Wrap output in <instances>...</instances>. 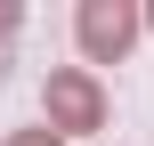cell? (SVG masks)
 <instances>
[{
    "label": "cell",
    "instance_id": "1",
    "mask_svg": "<svg viewBox=\"0 0 154 146\" xmlns=\"http://www.w3.org/2000/svg\"><path fill=\"white\" fill-rule=\"evenodd\" d=\"M97 122H106L97 81L89 73H49V130L65 138V130H97Z\"/></svg>",
    "mask_w": 154,
    "mask_h": 146
},
{
    "label": "cell",
    "instance_id": "2",
    "mask_svg": "<svg viewBox=\"0 0 154 146\" xmlns=\"http://www.w3.org/2000/svg\"><path fill=\"white\" fill-rule=\"evenodd\" d=\"M130 41H138V16H130L122 0H89V8H81V49H89L97 65H114Z\"/></svg>",
    "mask_w": 154,
    "mask_h": 146
},
{
    "label": "cell",
    "instance_id": "3",
    "mask_svg": "<svg viewBox=\"0 0 154 146\" xmlns=\"http://www.w3.org/2000/svg\"><path fill=\"white\" fill-rule=\"evenodd\" d=\"M8 146H57V130H16Z\"/></svg>",
    "mask_w": 154,
    "mask_h": 146
},
{
    "label": "cell",
    "instance_id": "4",
    "mask_svg": "<svg viewBox=\"0 0 154 146\" xmlns=\"http://www.w3.org/2000/svg\"><path fill=\"white\" fill-rule=\"evenodd\" d=\"M8 33H16V8H8V0H0V41H8Z\"/></svg>",
    "mask_w": 154,
    "mask_h": 146
},
{
    "label": "cell",
    "instance_id": "5",
    "mask_svg": "<svg viewBox=\"0 0 154 146\" xmlns=\"http://www.w3.org/2000/svg\"><path fill=\"white\" fill-rule=\"evenodd\" d=\"M146 24H154V16H146Z\"/></svg>",
    "mask_w": 154,
    "mask_h": 146
}]
</instances>
